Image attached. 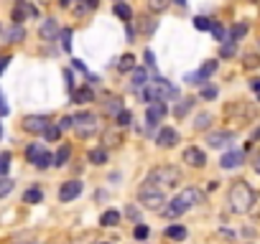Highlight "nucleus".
I'll list each match as a JSON object with an SVG mask.
<instances>
[{"label": "nucleus", "instance_id": "nucleus-61", "mask_svg": "<svg viewBox=\"0 0 260 244\" xmlns=\"http://www.w3.org/2000/svg\"><path fill=\"white\" fill-rule=\"evenodd\" d=\"M0 33H3V26H0Z\"/></svg>", "mask_w": 260, "mask_h": 244}, {"label": "nucleus", "instance_id": "nucleus-26", "mask_svg": "<svg viewBox=\"0 0 260 244\" xmlns=\"http://www.w3.org/2000/svg\"><path fill=\"white\" fill-rule=\"evenodd\" d=\"M169 6H171V0H146V8H148V13H164V11H169Z\"/></svg>", "mask_w": 260, "mask_h": 244}, {"label": "nucleus", "instance_id": "nucleus-25", "mask_svg": "<svg viewBox=\"0 0 260 244\" xmlns=\"http://www.w3.org/2000/svg\"><path fill=\"white\" fill-rule=\"evenodd\" d=\"M164 234H166L169 239H174V241H184V239H186V229H184L181 224H171Z\"/></svg>", "mask_w": 260, "mask_h": 244}, {"label": "nucleus", "instance_id": "nucleus-20", "mask_svg": "<svg viewBox=\"0 0 260 244\" xmlns=\"http://www.w3.org/2000/svg\"><path fill=\"white\" fill-rule=\"evenodd\" d=\"M156 28H158V21H156V18H151V16H141V21H138V31H141L143 36L156 33Z\"/></svg>", "mask_w": 260, "mask_h": 244}, {"label": "nucleus", "instance_id": "nucleus-10", "mask_svg": "<svg viewBox=\"0 0 260 244\" xmlns=\"http://www.w3.org/2000/svg\"><path fill=\"white\" fill-rule=\"evenodd\" d=\"M82 188H84L82 181H67V183H61V188H59V201H61V204L74 201L77 196H82Z\"/></svg>", "mask_w": 260, "mask_h": 244}, {"label": "nucleus", "instance_id": "nucleus-4", "mask_svg": "<svg viewBox=\"0 0 260 244\" xmlns=\"http://www.w3.org/2000/svg\"><path fill=\"white\" fill-rule=\"evenodd\" d=\"M148 181L156 183L158 188H171V186H179L181 181V171L176 166H158L148 173Z\"/></svg>", "mask_w": 260, "mask_h": 244}, {"label": "nucleus", "instance_id": "nucleus-40", "mask_svg": "<svg viewBox=\"0 0 260 244\" xmlns=\"http://www.w3.org/2000/svg\"><path fill=\"white\" fill-rule=\"evenodd\" d=\"M11 191H13V181H11L8 176H3V178H0V198L8 196Z\"/></svg>", "mask_w": 260, "mask_h": 244}, {"label": "nucleus", "instance_id": "nucleus-43", "mask_svg": "<svg viewBox=\"0 0 260 244\" xmlns=\"http://www.w3.org/2000/svg\"><path fill=\"white\" fill-rule=\"evenodd\" d=\"M72 13H74L77 18H84V16L89 13V8H87V3H84V0H79L77 6H72Z\"/></svg>", "mask_w": 260, "mask_h": 244}, {"label": "nucleus", "instance_id": "nucleus-27", "mask_svg": "<svg viewBox=\"0 0 260 244\" xmlns=\"http://www.w3.org/2000/svg\"><path fill=\"white\" fill-rule=\"evenodd\" d=\"M105 99H107V102H105V112H107V114H117V112L122 109V102H120V97H115V94H107Z\"/></svg>", "mask_w": 260, "mask_h": 244}, {"label": "nucleus", "instance_id": "nucleus-15", "mask_svg": "<svg viewBox=\"0 0 260 244\" xmlns=\"http://www.w3.org/2000/svg\"><path fill=\"white\" fill-rule=\"evenodd\" d=\"M148 84H151V82H148V71L141 69V66H136V69H133V79H130V89L141 94Z\"/></svg>", "mask_w": 260, "mask_h": 244}, {"label": "nucleus", "instance_id": "nucleus-8", "mask_svg": "<svg viewBox=\"0 0 260 244\" xmlns=\"http://www.w3.org/2000/svg\"><path fill=\"white\" fill-rule=\"evenodd\" d=\"M166 114H169L166 102H153V104H148V109H146V122H148L151 128H158L161 122L166 119Z\"/></svg>", "mask_w": 260, "mask_h": 244}, {"label": "nucleus", "instance_id": "nucleus-29", "mask_svg": "<svg viewBox=\"0 0 260 244\" xmlns=\"http://www.w3.org/2000/svg\"><path fill=\"white\" fill-rule=\"evenodd\" d=\"M87 158H89L92 166H102V163H107V150L105 148H92Z\"/></svg>", "mask_w": 260, "mask_h": 244}, {"label": "nucleus", "instance_id": "nucleus-11", "mask_svg": "<svg viewBox=\"0 0 260 244\" xmlns=\"http://www.w3.org/2000/svg\"><path fill=\"white\" fill-rule=\"evenodd\" d=\"M232 140H235V133H230V130H217V133H209V135H207V145L214 148V150L227 148Z\"/></svg>", "mask_w": 260, "mask_h": 244}, {"label": "nucleus", "instance_id": "nucleus-32", "mask_svg": "<svg viewBox=\"0 0 260 244\" xmlns=\"http://www.w3.org/2000/svg\"><path fill=\"white\" fill-rule=\"evenodd\" d=\"M209 125H212V114L209 112H199L194 117V130H207Z\"/></svg>", "mask_w": 260, "mask_h": 244}, {"label": "nucleus", "instance_id": "nucleus-12", "mask_svg": "<svg viewBox=\"0 0 260 244\" xmlns=\"http://www.w3.org/2000/svg\"><path fill=\"white\" fill-rule=\"evenodd\" d=\"M181 158H184V163L191 166V168H204V166H207V153L199 150V148H194V145H189Z\"/></svg>", "mask_w": 260, "mask_h": 244}, {"label": "nucleus", "instance_id": "nucleus-57", "mask_svg": "<svg viewBox=\"0 0 260 244\" xmlns=\"http://www.w3.org/2000/svg\"><path fill=\"white\" fill-rule=\"evenodd\" d=\"M72 61H74V69H79V71H82V74H84V71H87V66H84V64H82V61H79V59H72Z\"/></svg>", "mask_w": 260, "mask_h": 244}, {"label": "nucleus", "instance_id": "nucleus-54", "mask_svg": "<svg viewBox=\"0 0 260 244\" xmlns=\"http://www.w3.org/2000/svg\"><path fill=\"white\" fill-rule=\"evenodd\" d=\"M146 64H148L151 69H156V56H153V51H146Z\"/></svg>", "mask_w": 260, "mask_h": 244}, {"label": "nucleus", "instance_id": "nucleus-56", "mask_svg": "<svg viewBox=\"0 0 260 244\" xmlns=\"http://www.w3.org/2000/svg\"><path fill=\"white\" fill-rule=\"evenodd\" d=\"M84 3H87V8H89V13H92V11L100 6V0H84Z\"/></svg>", "mask_w": 260, "mask_h": 244}, {"label": "nucleus", "instance_id": "nucleus-21", "mask_svg": "<svg viewBox=\"0 0 260 244\" xmlns=\"http://www.w3.org/2000/svg\"><path fill=\"white\" fill-rule=\"evenodd\" d=\"M46 150H44V145L41 143H31L28 148H26V158H28V163L31 166H36L39 160H41V155H44Z\"/></svg>", "mask_w": 260, "mask_h": 244}, {"label": "nucleus", "instance_id": "nucleus-41", "mask_svg": "<svg viewBox=\"0 0 260 244\" xmlns=\"http://www.w3.org/2000/svg\"><path fill=\"white\" fill-rule=\"evenodd\" d=\"M148 234H151V229H148L146 224H136V231H133V236H136L138 241H143V239H148Z\"/></svg>", "mask_w": 260, "mask_h": 244}, {"label": "nucleus", "instance_id": "nucleus-34", "mask_svg": "<svg viewBox=\"0 0 260 244\" xmlns=\"http://www.w3.org/2000/svg\"><path fill=\"white\" fill-rule=\"evenodd\" d=\"M130 122H133V114H130V109H120L117 114H115V125L122 130V128H127Z\"/></svg>", "mask_w": 260, "mask_h": 244}, {"label": "nucleus", "instance_id": "nucleus-13", "mask_svg": "<svg viewBox=\"0 0 260 244\" xmlns=\"http://www.w3.org/2000/svg\"><path fill=\"white\" fill-rule=\"evenodd\" d=\"M156 143H158V148H174L176 143H179V133L174 130V128H161L158 130V135H156Z\"/></svg>", "mask_w": 260, "mask_h": 244}, {"label": "nucleus", "instance_id": "nucleus-62", "mask_svg": "<svg viewBox=\"0 0 260 244\" xmlns=\"http://www.w3.org/2000/svg\"><path fill=\"white\" fill-rule=\"evenodd\" d=\"M102 244H107V241H102Z\"/></svg>", "mask_w": 260, "mask_h": 244}, {"label": "nucleus", "instance_id": "nucleus-2", "mask_svg": "<svg viewBox=\"0 0 260 244\" xmlns=\"http://www.w3.org/2000/svg\"><path fill=\"white\" fill-rule=\"evenodd\" d=\"M227 201H230V211L232 214H247L252 209V204H255V191L250 188V183L235 181L232 188H230Z\"/></svg>", "mask_w": 260, "mask_h": 244}, {"label": "nucleus", "instance_id": "nucleus-48", "mask_svg": "<svg viewBox=\"0 0 260 244\" xmlns=\"http://www.w3.org/2000/svg\"><path fill=\"white\" fill-rule=\"evenodd\" d=\"M11 109H8V104H6V94H3V89H0V117H6Z\"/></svg>", "mask_w": 260, "mask_h": 244}, {"label": "nucleus", "instance_id": "nucleus-6", "mask_svg": "<svg viewBox=\"0 0 260 244\" xmlns=\"http://www.w3.org/2000/svg\"><path fill=\"white\" fill-rule=\"evenodd\" d=\"M11 18H13V23H21L23 26L26 18H39V8L31 6V0H16L13 11H11Z\"/></svg>", "mask_w": 260, "mask_h": 244}, {"label": "nucleus", "instance_id": "nucleus-18", "mask_svg": "<svg viewBox=\"0 0 260 244\" xmlns=\"http://www.w3.org/2000/svg\"><path fill=\"white\" fill-rule=\"evenodd\" d=\"M112 13H115L122 23H130V21H133V8H130L125 0H122V3H115V6H112Z\"/></svg>", "mask_w": 260, "mask_h": 244}, {"label": "nucleus", "instance_id": "nucleus-9", "mask_svg": "<svg viewBox=\"0 0 260 244\" xmlns=\"http://www.w3.org/2000/svg\"><path fill=\"white\" fill-rule=\"evenodd\" d=\"M59 33H61V26H59V21L56 18H44L41 21V26H39V38L41 41H56L59 38Z\"/></svg>", "mask_w": 260, "mask_h": 244}, {"label": "nucleus", "instance_id": "nucleus-47", "mask_svg": "<svg viewBox=\"0 0 260 244\" xmlns=\"http://www.w3.org/2000/svg\"><path fill=\"white\" fill-rule=\"evenodd\" d=\"M56 125L61 128V133H64V130H72V125H74V117H61V119L56 122Z\"/></svg>", "mask_w": 260, "mask_h": 244}, {"label": "nucleus", "instance_id": "nucleus-53", "mask_svg": "<svg viewBox=\"0 0 260 244\" xmlns=\"http://www.w3.org/2000/svg\"><path fill=\"white\" fill-rule=\"evenodd\" d=\"M252 171H255V173L260 176V150H257V153L252 155Z\"/></svg>", "mask_w": 260, "mask_h": 244}, {"label": "nucleus", "instance_id": "nucleus-44", "mask_svg": "<svg viewBox=\"0 0 260 244\" xmlns=\"http://www.w3.org/2000/svg\"><path fill=\"white\" fill-rule=\"evenodd\" d=\"M217 87L214 84H207V87H202V99H217Z\"/></svg>", "mask_w": 260, "mask_h": 244}, {"label": "nucleus", "instance_id": "nucleus-23", "mask_svg": "<svg viewBox=\"0 0 260 244\" xmlns=\"http://www.w3.org/2000/svg\"><path fill=\"white\" fill-rule=\"evenodd\" d=\"M138 64H136V56L133 54H125V56H120L117 59V71L120 74H127V71H133Z\"/></svg>", "mask_w": 260, "mask_h": 244}, {"label": "nucleus", "instance_id": "nucleus-55", "mask_svg": "<svg viewBox=\"0 0 260 244\" xmlns=\"http://www.w3.org/2000/svg\"><path fill=\"white\" fill-rule=\"evenodd\" d=\"M56 6L67 11V8H72V6H74V0H56Z\"/></svg>", "mask_w": 260, "mask_h": 244}, {"label": "nucleus", "instance_id": "nucleus-17", "mask_svg": "<svg viewBox=\"0 0 260 244\" xmlns=\"http://www.w3.org/2000/svg\"><path fill=\"white\" fill-rule=\"evenodd\" d=\"M120 143H122V130H120L117 125L102 133V145H105V148H117Z\"/></svg>", "mask_w": 260, "mask_h": 244}, {"label": "nucleus", "instance_id": "nucleus-46", "mask_svg": "<svg viewBox=\"0 0 260 244\" xmlns=\"http://www.w3.org/2000/svg\"><path fill=\"white\" fill-rule=\"evenodd\" d=\"M49 166H54V155H51V153L46 150V153L41 155V160L36 163V168H41V171H44V168H49Z\"/></svg>", "mask_w": 260, "mask_h": 244}, {"label": "nucleus", "instance_id": "nucleus-14", "mask_svg": "<svg viewBox=\"0 0 260 244\" xmlns=\"http://www.w3.org/2000/svg\"><path fill=\"white\" fill-rule=\"evenodd\" d=\"M245 163V153L242 150H227L224 155H222V160H219V166L224 168V171H232V168H237V166H242Z\"/></svg>", "mask_w": 260, "mask_h": 244}, {"label": "nucleus", "instance_id": "nucleus-63", "mask_svg": "<svg viewBox=\"0 0 260 244\" xmlns=\"http://www.w3.org/2000/svg\"><path fill=\"white\" fill-rule=\"evenodd\" d=\"M41 3H44V0H41Z\"/></svg>", "mask_w": 260, "mask_h": 244}, {"label": "nucleus", "instance_id": "nucleus-45", "mask_svg": "<svg viewBox=\"0 0 260 244\" xmlns=\"http://www.w3.org/2000/svg\"><path fill=\"white\" fill-rule=\"evenodd\" d=\"M257 64H260V56H257V54H247V56H245V61H242V66H245V69H255Z\"/></svg>", "mask_w": 260, "mask_h": 244}, {"label": "nucleus", "instance_id": "nucleus-16", "mask_svg": "<svg viewBox=\"0 0 260 244\" xmlns=\"http://www.w3.org/2000/svg\"><path fill=\"white\" fill-rule=\"evenodd\" d=\"M0 36H3V44H21L26 38V28L21 23H13L6 33H0Z\"/></svg>", "mask_w": 260, "mask_h": 244}, {"label": "nucleus", "instance_id": "nucleus-30", "mask_svg": "<svg viewBox=\"0 0 260 244\" xmlns=\"http://www.w3.org/2000/svg\"><path fill=\"white\" fill-rule=\"evenodd\" d=\"M100 224H102V226H117V224H120V211H115V209L105 211V214L100 216Z\"/></svg>", "mask_w": 260, "mask_h": 244}, {"label": "nucleus", "instance_id": "nucleus-28", "mask_svg": "<svg viewBox=\"0 0 260 244\" xmlns=\"http://www.w3.org/2000/svg\"><path fill=\"white\" fill-rule=\"evenodd\" d=\"M191 107H194V99H189V97H186V99H181V102L174 107V114H176L179 119H184V117L191 112Z\"/></svg>", "mask_w": 260, "mask_h": 244}, {"label": "nucleus", "instance_id": "nucleus-60", "mask_svg": "<svg viewBox=\"0 0 260 244\" xmlns=\"http://www.w3.org/2000/svg\"><path fill=\"white\" fill-rule=\"evenodd\" d=\"M112 3H122V0H112Z\"/></svg>", "mask_w": 260, "mask_h": 244}, {"label": "nucleus", "instance_id": "nucleus-36", "mask_svg": "<svg viewBox=\"0 0 260 244\" xmlns=\"http://www.w3.org/2000/svg\"><path fill=\"white\" fill-rule=\"evenodd\" d=\"M212 36H214V41H219V44H224V38L230 41V33H227V31H224V26H222V23H217V21L212 23Z\"/></svg>", "mask_w": 260, "mask_h": 244}, {"label": "nucleus", "instance_id": "nucleus-33", "mask_svg": "<svg viewBox=\"0 0 260 244\" xmlns=\"http://www.w3.org/2000/svg\"><path fill=\"white\" fill-rule=\"evenodd\" d=\"M23 201H26V204H41V201H44V191L34 186V188H28V191L23 193Z\"/></svg>", "mask_w": 260, "mask_h": 244}, {"label": "nucleus", "instance_id": "nucleus-24", "mask_svg": "<svg viewBox=\"0 0 260 244\" xmlns=\"http://www.w3.org/2000/svg\"><path fill=\"white\" fill-rule=\"evenodd\" d=\"M217 66H219V64H217L214 59H209V61H204V64H202V66L197 69V74H199V79H202V82L207 84V79H209V76H212V74L217 71Z\"/></svg>", "mask_w": 260, "mask_h": 244}, {"label": "nucleus", "instance_id": "nucleus-5", "mask_svg": "<svg viewBox=\"0 0 260 244\" xmlns=\"http://www.w3.org/2000/svg\"><path fill=\"white\" fill-rule=\"evenodd\" d=\"M97 128H100V122H97V114L94 112H79V114H74V125H72V130L77 133V138H82V140H87V138H92L94 133H97Z\"/></svg>", "mask_w": 260, "mask_h": 244}, {"label": "nucleus", "instance_id": "nucleus-39", "mask_svg": "<svg viewBox=\"0 0 260 244\" xmlns=\"http://www.w3.org/2000/svg\"><path fill=\"white\" fill-rule=\"evenodd\" d=\"M59 38H61V49L64 51H72V28H61Z\"/></svg>", "mask_w": 260, "mask_h": 244}, {"label": "nucleus", "instance_id": "nucleus-35", "mask_svg": "<svg viewBox=\"0 0 260 244\" xmlns=\"http://www.w3.org/2000/svg\"><path fill=\"white\" fill-rule=\"evenodd\" d=\"M44 138H46L49 143H56V140L61 138V128L56 125V122H49V128L44 130Z\"/></svg>", "mask_w": 260, "mask_h": 244}, {"label": "nucleus", "instance_id": "nucleus-37", "mask_svg": "<svg viewBox=\"0 0 260 244\" xmlns=\"http://www.w3.org/2000/svg\"><path fill=\"white\" fill-rule=\"evenodd\" d=\"M235 54H237V44H235V41H224V44L219 46V56H222V59H232Z\"/></svg>", "mask_w": 260, "mask_h": 244}, {"label": "nucleus", "instance_id": "nucleus-1", "mask_svg": "<svg viewBox=\"0 0 260 244\" xmlns=\"http://www.w3.org/2000/svg\"><path fill=\"white\" fill-rule=\"evenodd\" d=\"M202 201H204V193H202L199 188H186V191L179 193L174 201H166V206L161 209V214H164L166 219H176V216L186 214L189 209H194V206L202 204Z\"/></svg>", "mask_w": 260, "mask_h": 244}, {"label": "nucleus", "instance_id": "nucleus-3", "mask_svg": "<svg viewBox=\"0 0 260 244\" xmlns=\"http://www.w3.org/2000/svg\"><path fill=\"white\" fill-rule=\"evenodd\" d=\"M138 201H141V206L148 209V211H161V209L166 206V193H164V188H158L156 183L146 181V183L138 188Z\"/></svg>", "mask_w": 260, "mask_h": 244}, {"label": "nucleus", "instance_id": "nucleus-19", "mask_svg": "<svg viewBox=\"0 0 260 244\" xmlns=\"http://www.w3.org/2000/svg\"><path fill=\"white\" fill-rule=\"evenodd\" d=\"M92 99H94L92 87H79L77 92H72V102H74V104H87V102H92Z\"/></svg>", "mask_w": 260, "mask_h": 244}, {"label": "nucleus", "instance_id": "nucleus-51", "mask_svg": "<svg viewBox=\"0 0 260 244\" xmlns=\"http://www.w3.org/2000/svg\"><path fill=\"white\" fill-rule=\"evenodd\" d=\"M64 76H67V89H69V92H74V74L67 69V71H64Z\"/></svg>", "mask_w": 260, "mask_h": 244}, {"label": "nucleus", "instance_id": "nucleus-7", "mask_svg": "<svg viewBox=\"0 0 260 244\" xmlns=\"http://www.w3.org/2000/svg\"><path fill=\"white\" fill-rule=\"evenodd\" d=\"M21 125L31 135H44V130L49 128V117L46 114H28V117H23Z\"/></svg>", "mask_w": 260, "mask_h": 244}, {"label": "nucleus", "instance_id": "nucleus-38", "mask_svg": "<svg viewBox=\"0 0 260 244\" xmlns=\"http://www.w3.org/2000/svg\"><path fill=\"white\" fill-rule=\"evenodd\" d=\"M212 23H214V21L207 18V16H197V18H194V28H197V31H212Z\"/></svg>", "mask_w": 260, "mask_h": 244}, {"label": "nucleus", "instance_id": "nucleus-22", "mask_svg": "<svg viewBox=\"0 0 260 244\" xmlns=\"http://www.w3.org/2000/svg\"><path fill=\"white\" fill-rule=\"evenodd\" d=\"M69 158H72V145L64 143V145L56 150V155H54V166H56V168H64V166L69 163Z\"/></svg>", "mask_w": 260, "mask_h": 244}, {"label": "nucleus", "instance_id": "nucleus-52", "mask_svg": "<svg viewBox=\"0 0 260 244\" xmlns=\"http://www.w3.org/2000/svg\"><path fill=\"white\" fill-rule=\"evenodd\" d=\"M11 61H13V59H11L8 54H6V56H0V74H3V71L8 69V64H11Z\"/></svg>", "mask_w": 260, "mask_h": 244}, {"label": "nucleus", "instance_id": "nucleus-42", "mask_svg": "<svg viewBox=\"0 0 260 244\" xmlns=\"http://www.w3.org/2000/svg\"><path fill=\"white\" fill-rule=\"evenodd\" d=\"M11 168V153H0V178H3Z\"/></svg>", "mask_w": 260, "mask_h": 244}, {"label": "nucleus", "instance_id": "nucleus-58", "mask_svg": "<svg viewBox=\"0 0 260 244\" xmlns=\"http://www.w3.org/2000/svg\"><path fill=\"white\" fill-rule=\"evenodd\" d=\"M171 3H176V6H181V8H186V3H189V0H171Z\"/></svg>", "mask_w": 260, "mask_h": 244}, {"label": "nucleus", "instance_id": "nucleus-50", "mask_svg": "<svg viewBox=\"0 0 260 244\" xmlns=\"http://www.w3.org/2000/svg\"><path fill=\"white\" fill-rule=\"evenodd\" d=\"M250 89L257 94V102H260V76H255V79H250Z\"/></svg>", "mask_w": 260, "mask_h": 244}, {"label": "nucleus", "instance_id": "nucleus-49", "mask_svg": "<svg viewBox=\"0 0 260 244\" xmlns=\"http://www.w3.org/2000/svg\"><path fill=\"white\" fill-rule=\"evenodd\" d=\"M125 214H127L130 219H133V221H138V224H141V214H138V209H136V206H127V209H125Z\"/></svg>", "mask_w": 260, "mask_h": 244}, {"label": "nucleus", "instance_id": "nucleus-31", "mask_svg": "<svg viewBox=\"0 0 260 244\" xmlns=\"http://www.w3.org/2000/svg\"><path fill=\"white\" fill-rule=\"evenodd\" d=\"M247 31H250V28H247V23H235V26H232V31H230V41H235V44H237V41H242V38L247 36Z\"/></svg>", "mask_w": 260, "mask_h": 244}, {"label": "nucleus", "instance_id": "nucleus-59", "mask_svg": "<svg viewBox=\"0 0 260 244\" xmlns=\"http://www.w3.org/2000/svg\"><path fill=\"white\" fill-rule=\"evenodd\" d=\"M252 140H260V128H257V130L252 133Z\"/></svg>", "mask_w": 260, "mask_h": 244}]
</instances>
